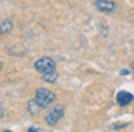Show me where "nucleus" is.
I'll use <instances>...</instances> for the list:
<instances>
[{"label":"nucleus","mask_w":134,"mask_h":132,"mask_svg":"<svg viewBox=\"0 0 134 132\" xmlns=\"http://www.w3.org/2000/svg\"><path fill=\"white\" fill-rule=\"evenodd\" d=\"M35 99L42 108H48V106L53 105L56 96H55V93H53L52 91H49V89L39 88L38 91H36V93H35Z\"/></svg>","instance_id":"1"},{"label":"nucleus","mask_w":134,"mask_h":132,"mask_svg":"<svg viewBox=\"0 0 134 132\" xmlns=\"http://www.w3.org/2000/svg\"><path fill=\"white\" fill-rule=\"evenodd\" d=\"M56 68V63L52 57H48V56H43L41 59H38L35 62V69L41 73H48V72H53Z\"/></svg>","instance_id":"2"},{"label":"nucleus","mask_w":134,"mask_h":132,"mask_svg":"<svg viewBox=\"0 0 134 132\" xmlns=\"http://www.w3.org/2000/svg\"><path fill=\"white\" fill-rule=\"evenodd\" d=\"M62 116H64V109H62L61 106H58V108H53L52 111L48 112V115H46V118H45V121H46L48 125L53 126V125H56V123L61 121Z\"/></svg>","instance_id":"3"},{"label":"nucleus","mask_w":134,"mask_h":132,"mask_svg":"<svg viewBox=\"0 0 134 132\" xmlns=\"http://www.w3.org/2000/svg\"><path fill=\"white\" fill-rule=\"evenodd\" d=\"M94 6L102 13H113L115 10V3L113 0H95Z\"/></svg>","instance_id":"4"},{"label":"nucleus","mask_w":134,"mask_h":132,"mask_svg":"<svg viewBox=\"0 0 134 132\" xmlns=\"http://www.w3.org/2000/svg\"><path fill=\"white\" fill-rule=\"evenodd\" d=\"M133 100H134V96L127 91H121V92L117 93V103H118L120 106H127V105H130Z\"/></svg>","instance_id":"5"},{"label":"nucleus","mask_w":134,"mask_h":132,"mask_svg":"<svg viewBox=\"0 0 134 132\" xmlns=\"http://www.w3.org/2000/svg\"><path fill=\"white\" fill-rule=\"evenodd\" d=\"M41 109H42V106L39 105L38 102H36V99H33V100H30V102H27V111L30 112V115H38Z\"/></svg>","instance_id":"6"},{"label":"nucleus","mask_w":134,"mask_h":132,"mask_svg":"<svg viewBox=\"0 0 134 132\" xmlns=\"http://www.w3.org/2000/svg\"><path fill=\"white\" fill-rule=\"evenodd\" d=\"M56 79H58V73L55 70L48 72V73H42V80H45V82L53 83V82H56Z\"/></svg>","instance_id":"7"},{"label":"nucleus","mask_w":134,"mask_h":132,"mask_svg":"<svg viewBox=\"0 0 134 132\" xmlns=\"http://www.w3.org/2000/svg\"><path fill=\"white\" fill-rule=\"evenodd\" d=\"M10 29H12V22H10V20H4V22L2 23V30L10 32Z\"/></svg>","instance_id":"8"},{"label":"nucleus","mask_w":134,"mask_h":132,"mask_svg":"<svg viewBox=\"0 0 134 132\" xmlns=\"http://www.w3.org/2000/svg\"><path fill=\"white\" fill-rule=\"evenodd\" d=\"M27 132H41V129H39V128H36V126H30V128H29V131H27Z\"/></svg>","instance_id":"9"},{"label":"nucleus","mask_w":134,"mask_h":132,"mask_svg":"<svg viewBox=\"0 0 134 132\" xmlns=\"http://www.w3.org/2000/svg\"><path fill=\"white\" fill-rule=\"evenodd\" d=\"M3 33V30H2V23H0V34Z\"/></svg>","instance_id":"10"},{"label":"nucleus","mask_w":134,"mask_h":132,"mask_svg":"<svg viewBox=\"0 0 134 132\" xmlns=\"http://www.w3.org/2000/svg\"><path fill=\"white\" fill-rule=\"evenodd\" d=\"M2 68H3V65H2V63H0V70H2Z\"/></svg>","instance_id":"11"},{"label":"nucleus","mask_w":134,"mask_h":132,"mask_svg":"<svg viewBox=\"0 0 134 132\" xmlns=\"http://www.w3.org/2000/svg\"><path fill=\"white\" fill-rule=\"evenodd\" d=\"M131 66H133V70H134V62H133V65H131Z\"/></svg>","instance_id":"12"},{"label":"nucleus","mask_w":134,"mask_h":132,"mask_svg":"<svg viewBox=\"0 0 134 132\" xmlns=\"http://www.w3.org/2000/svg\"><path fill=\"white\" fill-rule=\"evenodd\" d=\"M3 132H12V131H3Z\"/></svg>","instance_id":"13"}]
</instances>
